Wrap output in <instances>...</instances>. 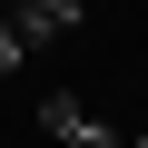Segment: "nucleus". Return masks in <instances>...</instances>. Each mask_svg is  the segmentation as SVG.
<instances>
[{
	"mask_svg": "<svg viewBox=\"0 0 148 148\" xmlns=\"http://www.w3.org/2000/svg\"><path fill=\"white\" fill-rule=\"evenodd\" d=\"M40 128H49L59 148H119V128H109L99 109H79L69 89H49V99H40Z\"/></svg>",
	"mask_w": 148,
	"mask_h": 148,
	"instance_id": "1",
	"label": "nucleus"
},
{
	"mask_svg": "<svg viewBox=\"0 0 148 148\" xmlns=\"http://www.w3.org/2000/svg\"><path fill=\"white\" fill-rule=\"evenodd\" d=\"M79 20H89V0H20V40L30 49H49L59 30H79Z\"/></svg>",
	"mask_w": 148,
	"mask_h": 148,
	"instance_id": "2",
	"label": "nucleus"
},
{
	"mask_svg": "<svg viewBox=\"0 0 148 148\" xmlns=\"http://www.w3.org/2000/svg\"><path fill=\"white\" fill-rule=\"evenodd\" d=\"M20 59H30V40H20V20H0V79H10Z\"/></svg>",
	"mask_w": 148,
	"mask_h": 148,
	"instance_id": "3",
	"label": "nucleus"
},
{
	"mask_svg": "<svg viewBox=\"0 0 148 148\" xmlns=\"http://www.w3.org/2000/svg\"><path fill=\"white\" fill-rule=\"evenodd\" d=\"M128 148H148V128H138V138H128Z\"/></svg>",
	"mask_w": 148,
	"mask_h": 148,
	"instance_id": "4",
	"label": "nucleus"
}]
</instances>
